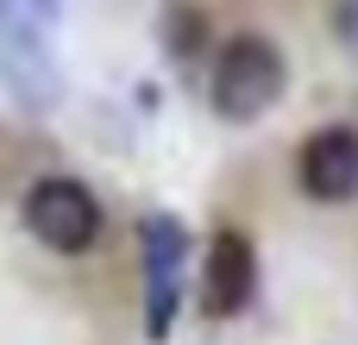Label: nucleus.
Here are the masks:
<instances>
[{
  "label": "nucleus",
  "mask_w": 358,
  "mask_h": 345,
  "mask_svg": "<svg viewBox=\"0 0 358 345\" xmlns=\"http://www.w3.org/2000/svg\"><path fill=\"white\" fill-rule=\"evenodd\" d=\"M182 258H189V233L176 214H151L145 220V339H170L176 308H182Z\"/></svg>",
  "instance_id": "20e7f679"
},
{
  "label": "nucleus",
  "mask_w": 358,
  "mask_h": 345,
  "mask_svg": "<svg viewBox=\"0 0 358 345\" xmlns=\"http://www.w3.org/2000/svg\"><path fill=\"white\" fill-rule=\"evenodd\" d=\"M252 289H258V258H252V239L227 226V233L208 245V270H201V308H208L214 321H233V314H245Z\"/></svg>",
  "instance_id": "39448f33"
},
{
  "label": "nucleus",
  "mask_w": 358,
  "mask_h": 345,
  "mask_svg": "<svg viewBox=\"0 0 358 345\" xmlns=\"http://www.w3.org/2000/svg\"><path fill=\"white\" fill-rule=\"evenodd\" d=\"M277 94H283V57H277V44L233 38L220 50V63H214V113L233 119V126H245V119L271 113Z\"/></svg>",
  "instance_id": "7ed1b4c3"
},
{
  "label": "nucleus",
  "mask_w": 358,
  "mask_h": 345,
  "mask_svg": "<svg viewBox=\"0 0 358 345\" xmlns=\"http://www.w3.org/2000/svg\"><path fill=\"white\" fill-rule=\"evenodd\" d=\"M302 189L315 201H352L358 195V132L327 126L302 145Z\"/></svg>",
  "instance_id": "423d86ee"
},
{
  "label": "nucleus",
  "mask_w": 358,
  "mask_h": 345,
  "mask_svg": "<svg viewBox=\"0 0 358 345\" xmlns=\"http://www.w3.org/2000/svg\"><path fill=\"white\" fill-rule=\"evenodd\" d=\"M340 31H346V44L358 50V0H346V6H340Z\"/></svg>",
  "instance_id": "6e6552de"
},
{
  "label": "nucleus",
  "mask_w": 358,
  "mask_h": 345,
  "mask_svg": "<svg viewBox=\"0 0 358 345\" xmlns=\"http://www.w3.org/2000/svg\"><path fill=\"white\" fill-rule=\"evenodd\" d=\"M25 233L38 239V245H50V251H63V258H76V251H88L94 239H101V201H94V189L88 182H76V176H38L31 189H25Z\"/></svg>",
  "instance_id": "f03ea898"
},
{
  "label": "nucleus",
  "mask_w": 358,
  "mask_h": 345,
  "mask_svg": "<svg viewBox=\"0 0 358 345\" xmlns=\"http://www.w3.org/2000/svg\"><path fill=\"white\" fill-rule=\"evenodd\" d=\"M189 25H195L189 13H182V19L170 13V50H176V57H189V50H195V31H189Z\"/></svg>",
  "instance_id": "0eeeda50"
},
{
  "label": "nucleus",
  "mask_w": 358,
  "mask_h": 345,
  "mask_svg": "<svg viewBox=\"0 0 358 345\" xmlns=\"http://www.w3.org/2000/svg\"><path fill=\"white\" fill-rule=\"evenodd\" d=\"M57 0H0V82L25 113L57 107L63 69H57Z\"/></svg>",
  "instance_id": "f257e3e1"
}]
</instances>
